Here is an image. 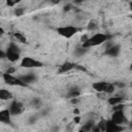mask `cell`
Wrapping results in <instances>:
<instances>
[{"mask_svg": "<svg viewBox=\"0 0 132 132\" xmlns=\"http://www.w3.org/2000/svg\"><path fill=\"white\" fill-rule=\"evenodd\" d=\"M109 36L107 34L104 33H96L94 35H92L91 37H89L85 42H82V46L86 48H90L93 46H97L100 44H103L104 42H106L108 40Z\"/></svg>", "mask_w": 132, "mask_h": 132, "instance_id": "1", "label": "cell"}, {"mask_svg": "<svg viewBox=\"0 0 132 132\" xmlns=\"http://www.w3.org/2000/svg\"><path fill=\"white\" fill-rule=\"evenodd\" d=\"M6 58L8 61L10 62H16L20 59V48L16 44H14L13 42H11L6 51Z\"/></svg>", "mask_w": 132, "mask_h": 132, "instance_id": "2", "label": "cell"}, {"mask_svg": "<svg viewBox=\"0 0 132 132\" xmlns=\"http://www.w3.org/2000/svg\"><path fill=\"white\" fill-rule=\"evenodd\" d=\"M57 32L59 35L65 38H71L73 35H75L78 32V29L75 26H62L57 28Z\"/></svg>", "mask_w": 132, "mask_h": 132, "instance_id": "3", "label": "cell"}, {"mask_svg": "<svg viewBox=\"0 0 132 132\" xmlns=\"http://www.w3.org/2000/svg\"><path fill=\"white\" fill-rule=\"evenodd\" d=\"M3 79L4 81L9 85V86H19V87H27L28 85L25 84L20 77H15L13 75H11V73H7L5 72L3 74Z\"/></svg>", "mask_w": 132, "mask_h": 132, "instance_id": "4", "label": "cell"}, {"mask_svg": "<svg viewBox=\"0 0 132 132\" xmlns=\"http://www.w3.org/2000/svg\"><path fill=\"white\" fill-rule=\"evenodd\" d=\"M42 65L43 64L41 62L31 57H25L21 61V67L23 68H38V67H41Z\"/></svg>", "mask_w": 132, "mask_h": 132, "instance_id": "5", "label": "cell"}, {"mask_svg": "<svg viewBox=\"0 0 132 132\" xmlns=\"http://www.w3.org/2000/svg\"><path fill=\"white\" fill-rule=\"evenodd\" d=\"M113 123L118 124V125H123V124H126L127 123V119H126V116L123 111V109L121 110H114L111 114V119H110Z\"/></svg>", "mask_w": 132, "mask_h": 132, "instance_id": "6", "label": "cell"}, {"mask_svg": "<svg viewBox=\"0 0 132 132\" xmlns=\"http://www.w3.org/2000/svg\"><path fill=\"white\" fill-rule=\"evenodd\" d=\"M9 111L11 112V114L13 116H16V114H20L23 110H24V105L22 102L18 101V100H13L10 105H9Z\"/></svg>", "mask_w": 132, "mask_h": 132, "instance_id": "7", "label": "cell"}, {"mask_svg": "<svg viewBox=\"0 0 132 132\" xmlns=\"http://www.w3.org/2000/svg\"><path fill=\"white\" fill-rule=\"evenodd\" d=\"M124 127H122V125H118L116 123H113L111 120L106 121V126H105V131L107 132H119V131H123Z\"/></svg>", "mask_w": 132, "mask_h": 132, "instance_id": "8", "label": "cell"}, {"mask_svg": "<svg viewBox=\"0 0 132 132\" xmlns=\"http://www.w3.org/2000/svg\"><path fill=\"white\" fill-rule=\"evenodd\" d=\"M120 51H121L120 45H118V44H113V45L107 46L105 54L108 55V56H110V57H117V56L119 55Z\"/></svg>", "mask_w": 132, "mask_h": 132, "instance_id": "9", "label": "cell"}, {"mask_svg": "<svg viewBox=\"0 0 132 132\" xmlns=\"http://www.w3.org/2000/svg\"><path fill=\"white\" fill-rule=\"evenodd\" d=\"M75 67H76L75 64H73V63H71V62H65V63H63V64L60 66V68H59V73H66V72H69V71H71L72 69H74Z\"/></svg>", "mask_w": 132, "mask_h": 132, "instance_id": "10", "label": "cell"}, {"mask_svg": "<svg viewBox=\"0 0 132 132\" xmlns=\"http://www.w3.org/2000/svg\"><path fill=\"white\" fill-rule=\"evenodd\" d=\"M10 114H11V112L9 111V109H2L0 111V122L9 124L10 123Z\"/></svg>", "mask_w": 132, "mask_h": 132, "instance_id": "11", "label": "cell"}, {"mask_svg": "<svg viewBox=\"0 0 132 132\" xmlns=\"http://www.w3.org/2000/svg\"><path fill=\"white\" fill-rule=\"evenodd\" d=\"M20 78H21L25 84L29 85V84H32V82H34V81H35L36 76H35V74H34V73L29 72V73H26V74H24V75H21V76H20Z\"/></svg>", "mask_w": 132, "mask_h": 132, "instance_id": "12", "label": "cell"}, {"mask_svg": "<svg viewBox=\"0 0 132 132\" xmlns=\"http://www.w3.org/2000/svg\"><path fill=\"white\" fill-rule=\"evenodd\" d=\"M107 84H108V82H106V81H97V82H94V84L92 85V88H93L96 92H99V93L103 92V93H104V91H105V89H106V87H107Z\"/></svg>", "mask_w": 132, "mask_h": 132, "instance_id": "13", "label": "cell"}, {"mask_svg": "<svg viewBox=\"0 0 132 132\" xmlns=\"http://www.w3.org/2000/svg\"><path fill=\"white\" fill-rule=\"evenodd\" d=\"M11 98H12V95L8 90H6V89L0 90V99L1 100H8Z\"/></svg>", "mask_w": 132, "mask_h": 132, "instance_id": "14", "label": "cell"}, {"mask_svg": "<svg viewBox=\"0 0 132 132\" xmlns=\"http://www.w3.org/2000/svg\"><path fill=\"white\" fill-rule=\"evenodd\" d=\"M94 126H95L94 120H89V121H87V122L82 125L81 130H82V131H91V130H93Z\"/></svg>", "mask_w": 132, "mask_h": 132, "instance_id": "15", "label": "cell"}, {"mask_svg": "<svg viewBox=\"0 0 132 132\" xmlns=\"http://www.w3.org/2000/svg\"><path fill=\"white\" fill-rule=\"evenodd\" d=\"M122 101H123V98H122V97H120V96L110 97V98L108 99V103H109L111 106H114V105H117V104L121 103Z\"/></svg>", "mask_w": 132, "mask_h": 132, "instance_id": "16", "label": "cell"}, {"mask_svg": "<svg viewBox=\"0 0 132 132\" xmlns=\"http://www.w3.org/2000/svg\"><path fill=\"white\" fill-rule=\"evenodd\" d=\"M13 36H14V38L16 39V40H19L20 42H26V37L21 33V32H15V33H13Z\"/></svg>", "mask_w": 132, "mask_h": 132, "instance_id": "17", "label": "cell"}, {"mask_svg": "<svg viewBox=\"0 0 132 132\" xmlns=\"http://www.w3.org/2000/svg\"><path fill=\"white\" fill-rule=\"evenodd\" d=\"M114 91H116L114 85L108 82V84H107V87H106V89H105V91H104V93H106V94H112Z\"/></svg>", "mask_w": 132, "mask_h": 132, "instance_id": "18", "label": "cell"}, {"mask_svg": "<svg viewBox=\"0 0 132 132\" xmlns=\"http://www.w3.org/2000/svg\"><path fill=\"white\" fill-rule=\"evenodd\" d=\"M78 95H79V91H78V89H76V88H73V89H71V90L69 91V97H71V98L77 97Z\"/></svg>", "mask_w": 132, "mask_h": 132, "instance_id": "19", "label": "cell"}, {"mask_svg": "<svg viewBox=\"0 0 132 132\" xmlns=\"http://www.w3.org/2000/svg\"><path fill=\"white\" fill-rule=\"evenodd\" d=\"M97 27H98V26H97V23H96L95 21H91V22L89 23V25H88V30H89V31H93V30H95Z\"/></svg>", "mask_w": 132, "mask_h": 132, "instance_id": "20", "label": "cell"}, {"mask_svg": "<svg viewBox=\"0 0 132 132\" xmlns=\"http://www.w3.org/2000/svg\"><path fill=\"white\" fill-rule=\"evenodd\" d=\"M22 0H6V4H7V6H14V5H16V4H19L20 2H21Z\"/></svg>", "mask_w": 132, "mask_h": 132, "instance_id": "21", "label": "cell"}, {"mask_svg": "<svg viewBox=\"0 0 132 132\" xmlns=\"http://www.w3.org/2000/svg\"><path fill=\"white\" fill-rule=\"evenodd\" d=\"M86 51H87V48H86V47H84V46L81 45L80 47H77V48L75 50V53H76V55H79V56H80V55H82Z\"/></svg>", "mask_w": 132, "mask_h": 132, "instance_id": "22", "label": "cell"}, {"mask_svg": "<svg viewBox=\"0 0 132 132\" xmlns=\"http://www.w3.org/2000/svg\"><path fill=\"white\" fill-rule=\"evenodd\" d=\"M125 106L123 105V104H121V103H119V104H117V105H114L113 107H112V110L114 111V110H121V109H123Z\"/></svg>", "mask_w": 132, "mask_h": 132, "instance_id": "23", "label": "cell"}, {"mask_svg": "<svg viewBox=\"0 0 132 132\" xmlns=\"http://www.w3.org/2000/svg\"><path fill=\"white\" fill-rule=\"evenodd\" d=\"M31 103H32V105H34V106H36V107H38V106L40 105V101H39L38 99H34Z\"/></svg>", "mask_w": 132, "mask_h": 132, "instance_id": "24", "label": "cell"}, {"mask_svg": "<svg viewBox=\"0 0 132 132\" xmlns=\"http://www.w3.org/2000/svg\"><path fill=\"white\" fill-rule=\"evenodd\" d=\"M23 12H24V10L21 9V8H16L15 11H14V13H15L16 15H21V14H23Z\"/></svg>", "mask_w": 132, "mask_h": 132, "instance_id": "25", "label": "cell"}, {"mask_svg": "<svg viewBox=\"0 0 132 132\" xmlns=\"http://www.w3.org/2000/svg\"><path fill=\"white\" fill-rule=\"evenodd\" d=\"M79 121H80V118H79V117H75V118H74V123L78 124V123H79Z\"/></svg>", "mask_w": 132, "mask_h": 132, "instance_id": "26", "label": "cell"}, {"mask_svg": "<svg viewBox=\"0 0 132 132\" xmlns=\"http://www.w3.org/2000/svg\"><path fill=\"white\" fill-rule=\"evenodd\" d=\"M84 1H85V0H73V2H74V3H77V4H78V3H81V2H84Z\"/></svg>", "mask_w": 132, "mask_h": 132, "instance_id": "27", "label": "cell"}, {"mask_svg": "<svg viewBox=\"0 0 132 132\" xmlns=\"http://www.w3.org/2000/svg\"><path fill=\"white\" fill-rule=\"evenodd\" d=\"M129 6H130V9H131V10H132V1H131V2H130V5H129Z\"/></svg>", "mask_w": 132, "mask_h": 132, "instance_id": "28", "label": "cell"}, {"mask_svg": "<svg viewBox=\"0 0 132 132\" xmlns=\"http://www.w3.org/2000/svg\"><path fill=\"white\" fill-rule=\"evenodd\" d=\"M130 70H132V61H131V64H130Z\"/></svg>", "mask_w": 132, "mask_h": 132, "instance_id": "29", "label": "cell"}, {"mask_svg": "<svg viewBox=\"0 0 132 132\" xmlns=\"http://www.w3.org/2000/svg\"><path fill=\"white\" fill-rule=\"evenodd\" d=\"M130 126L132 127V120H131V123H130Z\"/></svg>", "mask_w": 132, "mask_h": 132, "instance_id": "30", "label": "cell"}]
</instances>
